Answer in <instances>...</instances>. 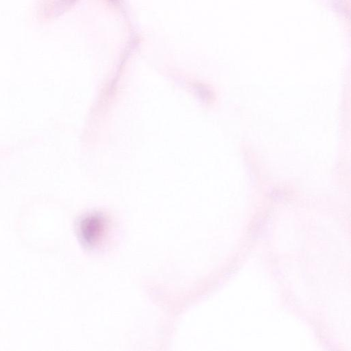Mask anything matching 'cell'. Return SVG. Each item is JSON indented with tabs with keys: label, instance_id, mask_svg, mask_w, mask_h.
<instances>
[{
	"label": "cell",
	"instance_id": "1",
	"mask_svg": "<svg viewBox=\"0 0 351 351\" xmlns=\"http://www.w3.org/2000/svg\"><path fill=\"white\" fill-rule=\"evenodd\" d=\"M105 227V219L99 215L93 214L86 217L80 224V234L82 241L88 245H94L103 236Z\"/></svg>",
	"mask_w": 351,
	"mask_h": 351
}]
</instances>
